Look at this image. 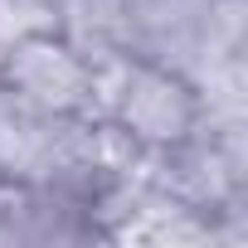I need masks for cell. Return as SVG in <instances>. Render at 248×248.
I'll use <instances>...</instances> for the list:
<instances>
[{
	"label": "cell",
	"mask_w": 248,
	"mask_h": 248,
	"mask_svg": "<svg viewBox=\"0 0 248 248\" xmlns=\"http://www.w3.org/2000/svg\"><path fill=\"white\" fill-rule=\"evenodd\" d=\"M117 73L122 78L112 93H102L97 117H107L141 161H156L209 127V93L175 63L151 54H117Z\"/></svg>",
	"instance_id": "1"
},
{
	"label": "cell",
	"mask_w": 248,
	"mask_h": 248,
	"mask_svg": "<svg viewBox=\"0 0 248 248\" xmlns=\"http://www.w3.org/2000/svg\"><path fill=\"white\" fill-rule=\"evenodd\" d=\"M102 63L59 25H30L0 49V97L34 117L83 122L102 107Z\"/></svg>",
	"instance_id": "2"
}]
</instances>
